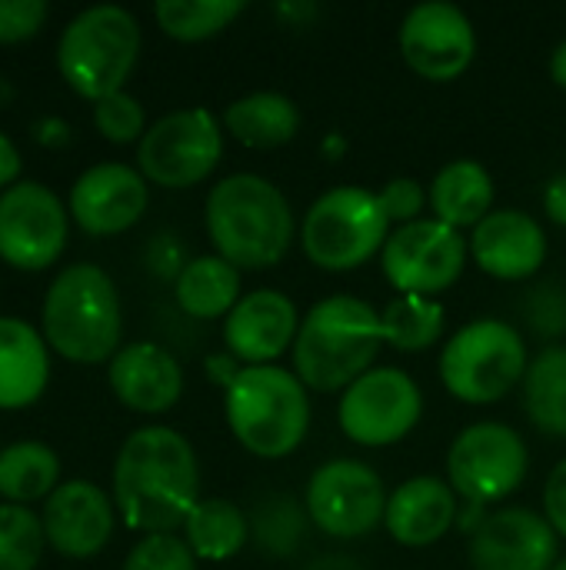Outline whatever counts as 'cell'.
<instances>
[{
    "label": "cell",
    "instance_id": "1",
    "mask_svg": "<svg viewBox=\"0 0 566 570\" xmlns=\"http://www.w3.org/2000/svg\"><path fill=\"white\" fill-rule=\"evenodd\" d=\"M200 501L193 444L173 428L133 431L113 461V508L130 531L173 534Z\"/></svg>",
    "mask_w": 566,
    "mask_h": 570
},
{
    "label": "cell",
    "instance_id": "2",
    "mask_svg": "<svg viewBox=\"0 0 566 570\" xmlns=\"http://www.w3.org/2000/svg\"><path fill=\"white\" fill-rule=\"evenodd\" d=\"M214 254L244 271L277 267L297 234L287 194L260 174H230L210 187L203 204Z\"/></svg>",
    "mask_w": 566,
    "mask_h": 570
},
{
    "label": "cell",
    "instance_id": "3",
    "mask_svg": "<svg viewBox=\"0 0 566 570\" xmlns=\"http://www.w3.org/2000/svg\"><path fill=\"white\" fill-rule=\"evenodd\" d=\"M384 347L380 314L374 304L354 294H334L317 301L294 341V374L307 391L344 394L354 381L377 367Z\"/></svg>",
    "mask_w": 566,
    "mask_h": 570
},
{
    "label": "cell",
    "instance_id": "4",
    "mask_svg": "<svg viewBox=\"0 0 566 570\" xmlns=\"http://www.w3.org/2000/svg\"><path fill=\"white\" fill-rule=\"evenodd\" d=\"M43 341L63 361L103 364L113 361L123 337V311L117 287L97 264L63 267L43 297Z\"/></svg>",
    "mask_w": 566,
    "mask_h": 570
},
{
    "label": "cell",
    "instance_id": "5",
    "mask_svg": "<svg viewBox=\"0 0 566 570\" xmlns=\"http://www.w3.org/2000/svg\"><path fill=\"white\" fill-rule=\"evenodd\" d=\"M224 417L244 451L264 461H284L310 431V397L304 381L287 367H244L224 394Z\"/></svg>",
    "mask_w": 566,
    "mask_h": 570
},
{
    "label": "cell",
    "instance_id": "6",
    "mask_svg": "<svg viewBox=\"0 0 566 570\" xmlns=\"http://www.w3.org/2000/svg\"><path fill=\"white\" fill-rule=\"evenodd\" d=\"M140 57V23L130 10L100 3L77 13L57 43L60 77L83 100L120 94Z\"/></svg>",
    "mask_w": 566,
    "mask_h": 570
},
{
    "label": "cell",
    "instance_id": "7",
    "mask_svg": "<svg viewBox=\"0 0 566 570\" xmlns=\"http://www.w3.org/2000/svg\"><path fill=\"white\" fill-rule=\"evenodd\" d=\"M390 217L380 197L360 184H340L320 194L300 220V247L307 261L327 274L360 271L384 254Z\"/></svg>",
    "mask_w": 566,
    "mask_h": 570
},
{
    "label": "cell",
    "instance_id": "8",
    "mask_svg": "<svg viewBox=\"0 0 566 570\" xmlns=\"http://www.w3.org/2000/svg\"><path fill=\"white\" fill-rule=\"evenodd\" d=\"M530 367L524 334L500 317H477L464 324L440 351L437 371L450 397L487 407L504 401Z\"/></svg>",
    "mask_w": 566,
    "mask_h": 570
},
{
    "label": "cell",
    "instance_id": "9",
    "mask_svg": "<svg viewBox=\"0 0 566 570\" xmlns=\"http://www.w3.org/2000/svg\"><path fill=\"white\" fill-rule=\"evenodd\" d=\"M530 471L527 441L500 421L464 428L447 451V484L464 504H500L517 494Z\"/></svg>",
    "mask_w": 566,
    "mask_h": 570
},
{
    "label": "cell",
    "instance_id": "10",
    "mask_svg": "<svg viewBox=\"0 0 566 570\" xmlns=\"http://www.w3.org/2000/svg\"><path fill=\"white\" fill-rule=\"evenodd\" d=\"M224 157L220 120L207 107H187L160 117L137 144V170L147 184L187 190L203 184Z\"/></svg>",
    "mask_w": 566,
    "mask_h": 570
},
{
    "label": "cell",
    "instance_id": "11",
    "mask_svg": "<svg viewBox=\"0 0 566 570\" xmlns=\"http://www.w3.org/2000/svg\"><path fill=\"white\" fill-rule=\"evenodd\" d=\"M384 478L354 458H337L320 464L307 481V514L317 531L334 541H360L384 524L387 514Z\"/></svg>",
    "mask_w": 566,
    "mask_h": 570
},
{
    "label": "cell",
    "instance_id": "12",
    "mask_svg": "<svg viewBox=\"0 0 566 570\" xmlns=\"http://www.w3.org/2000/svg\"><path fill=\"white\" fill-rule=\"evenodd\" d=\"M470 244L460 230L440 224L437 217L394 227L384 244L380 267L397 294L434 297L450 291L467 267Z\"/></svg>",
    "mask_w": 566,
    "mask_h": 570
},
{
    "label": "cell",
    "instance_id": "13",
    "mask_svg": "<svg viewBox=\"0 0 566 570\" xmlns=\"http://www.w3.org/2000/svg\"><path fill=\"white\" fill-rule=\"evenodd\" d=\"M424 417V394L400 367H374L354 381L337 404L344 438L360 448H390L414 434Z\"/></svg>",
    "mask_w": 566,
    "mask_h": 570
},
{
    "label": "cell",
    "instance_id": "14",
    "mask_svg": "<svg viewBox=\"0 0 566 570\" xmlns=\"http://www.w3.org/2000/svg\"><path fill=\"white\" fill-rule=\"evenodd\" d=\"M67 247V207L63 200L37 184L17 180L0 194V261L37 274L47 271Z\"/></svg>",
    "mask_w": 566,
    "mask_h": 570
},
{
    "label": "cell",
    "instance_id": "15",
    "mask_svg": "<svg viewBox=\"0 0 566 570\" xmlns=\"http://www.w3.org/2000/svg\"><path fill=\"white\" fill-rule=\"evenodd\" d=\"M397 40L407 67L434 83L457 80L477 57V30L470 17L447 0H427L407 10Z\"/></svg>",
    "mask_w": 566,
    "mask_h": 570
},
{
    "label": "cell",
    "instance_id": "16",
    "mask_svg": "<svg viewBox=\"0 0 566 570\" xmlns=\"http://www.w3.org/2000/svg\"><path fill=\"white\" fill-rule=\"evenodd\" d=\"M150 204L147 177L127 164L87 167L70 190V217L90 237H113L130 230Z\"/></svg>",
    "mask_w": 566,
    "mask_h": 570
},
{
    "label": "cell",
    "instance_id": "17",
    "mask_svg": "<svg viewBox=\"0 0 566 570\" xmlns=\"http://www.w3.org/2000/svg\"><path fill=\"white\" fill-rule=\"evenodd\" d=\"M557 561L560 534L530 508H500L470 538L474 570H554Z\"/></svg>",
    "mask_w": 566,
    "mask_h": 570
},
{
    "label": "cell",
    "instance_id": "18",
    "mask_svg": "<svg viewBox=\"0 0 566 570\" xmlns=\"http://www.w3.org/2000/svg\"><path fill=\"white\" fill-rule=\"evenodd\" d=\"M297 304L274 287H257L224 317V347L244 367H267L294 351L300 331Z\"/></svg>",
    "mask_w": 566,
    "mask_h": 570
},
{
    "label": "cell",
    "instance_id": "19",
    "mask_svg": "<svg viewBox=\"0 0 566 570\" xmlns=\"http://www.w3.org/2000/svg\"><path fill=\"white\" fill-rule=\"evenodd\" d=\"M474 264L494 281H530L547 261L540 220L520 207L490 210L467 237Z\"/></svg>",
    "mask_w": 566,
    "mask_h": 570
},
{
    "label": "cell",
    "instance_id": "20",
    "mask_svg": "<svg viewBox=\"0 0 566 570\" xmlns=\"http://www.w3.org/2000/svg\"><path fill=\"white\" fill-rule=\"evenodd\" d=\"M47 544L73 561H87L113 538V501L90 481H63L43 504Z\"/></svg>",
    "mask_w": 566,
    "mask_h": 570
},
{
    "label": "cell",
    "instance_id": "21",
    "mask_svg": "<svg viewBox=\"0 0 566 570\" xmlns=\"http://www.w3.org/2000/svg\"><path fill=\"white\" fill-rule=\"evenodd\" d=\"M107 381L113 397L137 414H163L183 394V371L177 357L153 341L120 347L110 361Z\"/></svg>",
    "mask_w": 566,
    "mask_h": 570
},
{
    "label": "cell",
    "instance_id": "22",
    "mask_svg": "<svg viewBox=\"0 0 566 570\" xmlns=\"http://www.w3.org/2000/svg\"><path fill=\"white\" fill-rule=\"evenodd\" d=\"M460 518V498L447 478L420 474L387 498L384 528L404 548H430L444 541Z\"/></svg>",
    "mask_w": 566,
    "mask_h": 570
},
{
    "label": "cell",
    "instance_id": "23",
    "mask_svg": "<svg viewBox=\"0 0 566 570\" xmlns=\"http://www.w3.org/2000/svg\"><path fill=\"white\" fill-rule=\"evenodd\" d=\"M50 381L47 341L17 317H0V411H23L40 401Z\"/></svg>",
    "mask_w": 566,
    "mask_h": 570
},
{
    "label": "cell",
    "instance_id": "24",
    "mask_svg": "<svg viewBox=\"0 0 566 570\" xmlns=\"http://www.w3.org/2000/svg\"><path fill=\"white\" fill-rule=\"evenodd\" d=\"M430 210L454 230H474L494 210V177L480 160L470 157L444 164L430 180Z\"/></svg>",
    "mask_w": 566,
    "mask_h": 570
},
{
    "label": "cell",
    "instance_id": "25",
    "mask_svg": "<svg viewBox=\"0 0 566 570\" xmlns=\"http://www.w3.org/2000/svg\"><path fill=\"white\" fill-rule=\"evenodd\" d=\"M224 127L234 140L254 150H274L297 137L300 130V107L277 90H254L237 97L224 110Z\"/></svg>",
    "mask_w": 566,
    "mask_h": 570
},
{
    "label": "cell",
    "instance_id": "26",
    "mask_svg": "<svg viewBox=\"0 0 566 570\" xmlns=\"http://www.w3.org/2000/svg\"><path fill=\"white\" fill-rule=\"evenodd\" d=\"M240 284H244L240 271L234 264H227L224 257H217V254L193 257L173 284L177 307L193 321L227 317L244 297Z\"/></svg>",
    "mask_w": 566,
    "mask_h": 570
},
{
    "label": "cell",
    "instance_id": "27",
    "mask_svg": "<svg viewBox=\"0 0 566 570\" xmlns=\"http://www.w3.org/2000/svg\"><path fill=\"white\" fill-rule=\"evenodd\" d=\"M183 541L197 561H230L250 541V518L227 498H203L183 524Z\"/></svg>",
    "mask_w": 566,
    "mask_h": 570
},
{
    "label": "cell",
    "instance_id": "28",
    "mask_svg": "<svg viewBox=\"0 0 566 570\" xmlns=\"http://www.w3.org/2000/svg\"><path fill=\"white\" fill-rule=\"evenodd\" d=\"M524 411L547 438H566V347H544L524 374Z\"/></svg>",
    "mask_w": 566,
    "mask_h": 570
},
{
    "label": "cell",
    "instance_id": "29",
    "mask_svg": "<svg viewBox=\"0 0 566 570\" xmlns=\"http://www.w3.org/2000/svg\"><path fill=\"white\" fill-rule=\"evenodd\" d=\"M60 461L40 441H17L0 451V498L3 504H30L50 498L60 484Z\"/></svg>",
    "mask_w": 566,
    "mask_h": 570
},
{
    "label": "cell",
    "instance_id": "30",
    "mask_svg": "<svg viewBox=\"0 0 566 570\" xmlns=\"http://www.w3.org/2000/svg\"><path fill=\"white\" fill-rule=\"evenodd\" d=\"M447 327V311L437 297H414L397 294L380 311V331L384 344H390L400 354H424L430 351Z\"/></svg>",
    "mask_w": 566,
    "mask_h": 570
},
{
    "label": "cell",
    "instance_id": "31",
    "mask_svg": "<svg viewBox=\"0 0 566 570\" xmlns=\"http://www.w3.org/2000/svg\"><path fill=\"white\" fill-rule=\"evenodd\" d=\"M310 528L314 521L307 514V504L290 494H267L250 514V541L257 544V551L280 561L294 558L304 548Z\"/></svg>",
    "mask_w": 566,
    "mask_h": 570
},
{
    "label": "cell",
    "instance_id": "32",
    "mask_svg": "<svg viewBox=\"0 0 566 570\" xmlns=\"http://www.w3.org/2000/svg\"><path fill=\"white\" fill-rule=\"evenodd\" d=\"M244 0H160L153 3V17L167 37L197 43L227 30L244 13Z\"/></svg>",
    "mask_w": 566,
    "mask_h": 570
},
{
    "label": "cell",
    "instance_id": "33",
    "mask_svg": "<svg viewBox=\"0 0 566 570\" xmlns=\"http://www.w3.org/2000/svg\"><path fill=\"white\" fill-rule=\"evenodd\" d=\"M43 521L23 504H0V570H33L43 558Z\"/></svg>",
    "mask_w": 566,
    "mask_h": 570
},
{
    "label": "cell",
    "instance_id": "34",
    "mask_svg": "<svg viewBox=\"0 0 566 570\" xmlns=\"http://www.w3.org/2000/svg\"><path fill=\"white\" fill-rule=\"evenodd\" d=\"M520 314H524V321H527L534 337L550 341V344L560 341L566 334V287L557 284V281L534 284L524 294Z\"/></svg>",
    "mask_w": 566,
    "mask_h": 570
},
{
    "label": "cell",
    "instance_id": "35",
    "mask_svg": "<svg viewBox=\"0 0 566 570\" xmlns=\"http://www.w3.org/2000/svg\"><path fill=\"white\" fill-rule=\"evenodd\" d=\"M93 124L110 144H133V140H143V134H147L143 104L127 90L97 100L93 104Z\"/></svg>",
    "mask_w": 566,
    "mask_h": 570
},
{
    "label": "cell",
    "instance_id": "36",
    "mask_svg": "<svg viewBox=\"0 0 566 570\" xmlns=\"http://www.w3.org/2000/svg\"><path fill=\"white\" fill-rule=\"evenodd\" d=\"M123 570H197V554L177 534H143L130 548Z\"/></svg>",
    "mask_w": 566,
    "mask_h": 570
},
{
    "label": "cell",
    "instance_id": "37",
    "mask_svg": "<svg viewBox=\"0 0 566 570\" xmlns=\"http://www.w3.org/2000/svg\"><path fill=\"white\" fill-rule=\"evenodd\" d=\"M377 197H380L384 214L397 227H407L414 220H424V210L430 204V190L420 180H414V177H394V180H387L377 190Z\"/></svg>",
    "mask_w": 566,
    "mask_h": 570
},
{
    "label": "cell",
    "instance_id": "38",
    "mask_svg": "<svg viewBox=\"0 0 566 570\" xmlns=\"http://www.w3.org/2000/svg\"><path fill=\"white\" fill-rule=\"evenodd\" d=\"M47 20L43 0H0V43L30 40Z\"/></svg>",
    "mask_w": 566,
    "mask_h": 570
},
{
    "label": "cell",
    "instance_id": "39",
    "mask_svg": "<svg viewBox=\"0 0 566 570\" xmlns=\"http://www.w3.org/2000/svg\"><path fill=\"white\" fill-rule=\"evenodd\" d=\"M187 264H190V261H187V254H183V244H180L173 234H157V237L150 240V247H147V267H150L157 277L177 284V277L183 274Z\"/></svg>",
    "mask_w": 566,
    "mask_h": 570
},
{
    "label": "cell",
    "instance_id": "40",
    "mask_svg": "<svg viewBox=\"0 0 566 570\" xmlns=\"http://www.w3.org/2000/svg\"><path fill=\"white\" fill-rule=\"evenodd\" d=\"M544 518L566 541V458L550 471L544 484Z\"/></svg>",
    "mask_w": 566,
    "mask_h": 570
},
{
    "label": "cell",
    "instance_id": "41",
    "mask_svg": "<svg viewBox=\"0 0 566 570\" xmlns=\"http://www.w3.org/2000/svg\"><path fill=\"white\" fill-rule=\"evenodd\" d=\"M203 371H207V381L224 387V394L237 384V377L244 374V364L230 354V351H220V354H210L203 361Z\"/></svg>",
    "mask_w": 566,
    "mask_h": 570
},
{
    "label": "cell",
    "instance_id": "42",
    "mask_svg": "<svg viewBox=\"0 0 566 570\" xmlns=\"http://www.w3.org/2000/svg\"><path fill=\"white\" fill-rule=\"evenodd\" d=\"M544 214L557 224L566 227V174H554L544 187Z\"/></svg>",
    "mask_w": 566,
    "mask_h": 570
},
{
    "label": "cell",
    "instance_id": "43",
    "mask_svg": "<svg viewBox=\"0 0 566 570\" xmlns=\"http://www.w3.org/2000/svg\"><path fill=\"white\" fill-rule=\"evenodd\" d=\"M17 177H20V150H17V144L0 130V194H3L7 187H13Z\"/></svg>",
    "mask_w": 566,
    "mask_h": 570
},
{
    "label": "cell",
    "instance_id": "44",
    "mask_svg": "<svg viewBox=\"0 0 566 570\" xmlns=\"http://www.w3.org/2000/svg\"><path fill=\"white\" fill-rule=\"evenodd\" d=\"M33 140L43 147H67L70 144V127L60 117H43L33 124Z\"/></svg>",
    "mask_w": 566,
    "mask_h": 570
},
{
    "label": "cell",
    "instance_id": "45",
    "mask_svg": "<svg viewBox=\"0 0 566 570\" xmlns=\"http://www.w3.org/2000/svg\"><path fill=\"white\" fill-rule=\"evenodd\" d=\"M277 13L280 17H290V23L294 27H300V23H307V20H314L317 13H320V7L317 3H307V0H297V3H277Z\"/></svg>",
    "mask_w": 566,
    "mask_h": 570
},
{
    "label": "cell",
    "instance_id": "46",
    "mask_svg": "<svg viewBox=\"0 0 566 570\" xmlns=\"http://www.w3.org/2000/svg\"><path fill=\"white\" fill-rule=\"evenodd\" d=\"M307 570H364L354 558H347V554H324V558H317V561H310Z\"/></svg>",
    "mask_w": 566,
    "mask_h": 570
},
{
    "label": "cell",
    "instance_id": "47",
    "mask_svg": "<svg viewBox=\"0 0 566 570\" xmlns=\"http://www.w3.org/2000/svg\"><path fill=\"white\" fill-rule=\"evenodd\" d=\"M550 80L566 90V37L554 47V53H550Z\"/></svg>",
    "mask_w": 566,
    "mask_h": 570
},
{
    "label": "cell",
    "instance_id": "48",
    "mask_svg": "<svg viewBox=\"0 0 566 570\" xmlns=\"http://www.w3.org/2000/svg\"><path fill=\"white\" fill-rule=\"evenodd\" d=\"M320 150H324V157H330V160H340V157H344V150H347V140H344V137L334 130V134H327V137H324Z\"/></svg>",
    "mask_w": 566,
    "mask_h": 570
},
{
    "label": "cell",
    "instance_id": "49",
    "mask_svg": "<svg viewBox=\"0 0 566 570\" xmlns=\"http://www.w3.org/2000/svg\"><path fill=\"white\" fill-rule=\"evenodd\" d=\"M554 570H566V558H560V561L554 564Z\"/></svg>",
    "mask_w": 566,
    "mask_h": 570
}]
</instances>
